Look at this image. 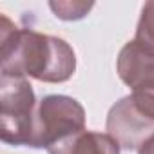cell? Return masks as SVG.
<instances>
[{"label": "cell", "mask_w": 154, "mask_h": 154, "mask_svg": "<svg viewBox=\"0 0 154 154\" xmlns=\"http://www.w3.org/2000/svg\"><path fill=\"white\" fill-rule=\"evenodd\" d=\"M120 80L132 91L154 89V47L136 40L127 42L116 60Z\"/></svg>", "instance_id": "cell-5"}, {"label": "cell", "mask_w": 154, "mask_h": 154, "mask_svg": "<svg viewBox=\"0 0 154 154\" xmlns=\"http://www.w3.org/2000/svg\"><path fill=\"white\" fill-rule=\"evenodd\" d=\"M134 40L143 44V45L154 47V0L145 2L141 8V15H140L138 26H136Z\"/></svg>", "instance_id": "cell-7"}, {"label": "cell", "mask_w": 154, "mask_h": 154, "mask_svg": "<svg viewBox=\"0 0 154 154\" xmlns=\"http://www.w3.org/2000/svg\"><path fill=\"white\" fill-rule=\"evenodd\" d=\"M49 154H120V145L103 132L82 131L47 149Z\"/></svg>", "instance_id": "cell-6"}, {"label": "cell", "mask_w": 154, "mask_h": 154, "mask_svg": "<svg viewBox=\"0 0 154 154\" xmlns=\"http://www.w3.org/2000/svg\"><path fill=\"white\" fill-rule=\"evenodd\" d=\"M82 131H85L82 103L65 94H47L36 105L29 147L49 149L60 140Z\"/></svg>", "instance_id": "cell-4"}, {"label": "cell", "mask_w": 154, "mask_h": 154, "mask_svg": "<svg viewBox=\"0 0 154 154\" xmlns=\"http://www.w3.org/2000/svg\"><path fill=\"white\" fill-rule=\"evenodd\" d=\"M49 8L53 9L56 18L71 22V20L84 18L94 8V4L93 2H69V0H65V2H49Z\"/></svg>", "instance_id": "cell-8"}, {"label": "cell", "mask_w": 154, "mask_h": 154, "mask_svg": "<svg viewBox=\"0 0 154 154\" xmlns=\"http://www.w3.org/2000/svg\"><path fill=\"white\" fill-rule=\"evenodd\" d=\"M107 134L125 150L140 149L154 136V89L132 91L107 112Z\"/></svg>", "instance_id": "cell-2"}, {"label": "cell", "mask_w": 154, "mask_h": 154, "mask_svg": "<svg viewBox=\"0 0 154 154\" xmlns=\"http://www.w3.org/2000/svg\"><path fill=\"white\" fill-rule=\"evenodd\" d=\"M36 105L27 78L0 74V138L4 143L29 147Z\"/></svg>", "instance_id": "cell-3"}, {"label": "cell", "mask_w": 154, "mask_h": 154, "mask_svg": "<svg viewBox=\"0 0 154 154\" xmlns=\"http://www.w3.org/2000/svg\"><path fill=\"white\" fill-rule=\"evenodd\" d=\"M0 20V74L45 84H63L74 74L76 54L63 38L35 29H18L6 15Z\"/></svg>", "instance_id": "cell-1"}, {"label": "cell", "mask_w": 154, "mask_h": 154, "mask_svg": "<svg viewBox=\"0 0 154 154\" xmlns=\"http://www.w3.org/2000/svg\"><path fill=\"white\" fill-rule=\"evenodd\" d=\"M138 154H154V136H150V138L138 149Z\"/></svg>", "instance_id": "cell-9"}]
</instances>
